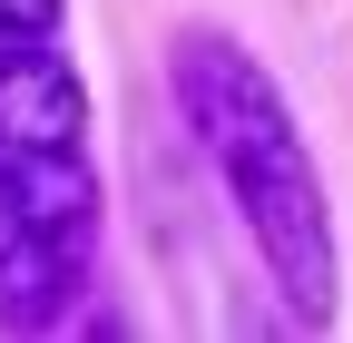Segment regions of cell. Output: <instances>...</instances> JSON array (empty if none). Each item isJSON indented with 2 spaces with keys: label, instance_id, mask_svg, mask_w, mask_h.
<instances>
[{
  "label": "cell",
  "instance_id": "obj_1",
  "mask_svg": "<svg viewBox=\"0 0 353 343\" xmlns=\"http://www.w3.org/2000/svg\"><path fill=\"white\" fill-rule=\"evenodd\" d=\"M167 89H176V118H187L196 157L216 167V187H226L265 284L285 294V314L304 333H324L343 314V245H334V196L314 177V147H304L275 69H265L245 39L196 20V30H176V50H167Z\"/></svg>",
  "mask_w": 353,
  "mask_h": 343
},
{
  "label": "cell",
  "instance_id": "obj_3",
  "mask_svg": "<svg viewBox=\"0 0 353 343\" xmlns=\"http://www.w3.org/2000/svg\"><path fill=\"white\" fill-rule=\"evenodd\" d=\"M59 10H69V0H0V50H20V39H59Z\"/></svg>",
  "mask_w": 353,
  "mask_h": 343
},
{
  "label": "cell",
  "instance_id": "obj_2",
  "mask_svg": "<svg viewBox=\"0 0 353 343\" xmlns=\"http://www.w3.org/2000/svg\"><path fill=\"white\" fill-rule=\"evenodd\" d=\"M108 177L59 39L0 50V333H50L99 275Z\"/></svg>",
  "mask_w": 353,
  "mask_h": 343
}]
</instances>
